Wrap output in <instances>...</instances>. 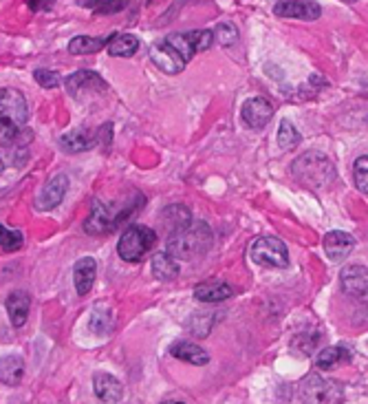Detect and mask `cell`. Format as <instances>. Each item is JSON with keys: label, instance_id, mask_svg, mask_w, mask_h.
Instances as JSON below:
<instances>
[{"label": "cell", "instance_id": "cell-1", "mask_svg": "<svg viewBox=\"0 0 368 404\" xmlns=\"http://www.w3.org/2000/svg\"><path fill=\"white\" fill-rule=\"evenodd\" d=\"M144 195L130 192V201L122 204H104V201H93L90 212L84 221V232L90 237H102L117 230L122 223H126L137 210L144 208Z\"/></svg>", "mask_w": 368, "mask_h": 404}, {"label": "cell", "instance_id": "cell-2", "mask_svg": "<svg viewBox=\"0 0 368 404\" xmlns=\"http://www.w3.org/2000/svg\"><path fill=\"white\" fill-rule=\"evenodd\" d=\"M212 230L205 221H190L174 234H170L166 252L177 261H192L212 248Z\"/></svg>", "mask_w": 368, "mask_h": 404}, {"label": "cell", "instance_id": "cell-3", "mask_svg": "<svg viewBox=\"0 0 368 404\" xmlns=\"http://www.w3.org/2000/svg\"><path fill=\"white\" fill-rule=\"evenodd\" d=\"M291 175L295 182L303 184L305 188H311V190L327 188L335 179V164L325 152L309 150V152H303L291 164Z\"/></svg>", "mask_w": 368, "mask_h": 404}, {"label": "cell", "instance_id": "cell-4", "mask_svg": "<svg viewBox=\"0 0 368 404\" xmlns=\"http://www.w3.org/2000/svg\"><path fill=\"white\" fill-rule=\"evenodd\" d=\"M157 234L148 226H140V223H132L122 232V239L117 243V254L126 263H140L146 259V254L154 248Z\"/></svg>", "mask_w": 368, "mask_h": 404}, {"label": "cell", "instance_id": "cell-5", "mask_svg": "<svg viewBox=\"0 0 368 404\" xmlns=\"http://www.w3.org/2000/svg\"><path fill=\"white\" fill-rule=\"evenodd\" d=\"M303 404H340L344 398V389L340 383L317 373H309L300 387Z\"/></svg>", "mask_w": 368, "mask_h": 404}, {"label": "cell", "instance_id": "cell-6", "mask_svg": "<svg viewBox=\"0 0 368 404\" xmlns=\"http://www.w3.org/2000/svg\"><path fill=\"white\" fill-rule=\"evenodd\" d=\"M249 257L254 263L265 267H287L289 265V252L287 245L275 237H261L251 243Z\"/></svg>", "mask_w": 368, "mask_h": 404}, {"label": "cell", "instance_id": "cell-7", "mask_svg": "<svg viewBox=\"0 0 368 404\" xmlns=\"http://www.w3.org/2000/svg\"><path fill=\"white\" fill-rule=\"evenodd\" d=\"M66 86V93L71 95L73 100H84L86 95H93V93H104L108 84L104 82V78L95 71H75L64 80Z\"/></svg>", "mask_w": 368, "mask_h": 404}, {"label": "cell", "instance_id": "cell-8", "mask_svg": "<svg viewBox=\"0 0 368 404\" xmlns=\"http://www.w3.org/2000/svg\"><path fill=\"white\" fill-rule=\"evenodd\" d=\"M150 60H152V64L157 66V69H161L168 76L181 73L183 69H186V64H188L168 40H161V42L152 44V47H150Z\"/></svg>", "mask_w": 368, "mask_h": 404}, {"label": "cell", "instance_id": "cell-9", "mask_svg": "<svg viewBox=\"0 0 368 404\" xmlns=\"http://www.w3.org/2000/svg\"><path fill=\"white\" fill-rule=\"evenodd\" d=\"M273 14L278 18H293V20H317L322 9L313 0H275Z\"/></svg>", "mask_w": 368, "mask_h": 404}, {"label": "cell", "instance_id": "cell-10", "mask_svg": "<svg viewBox=\"0 0 368 404\" xmlns=\"http://www.w3.org/2000/svg\"><path fill=\"white\" fill-rule=\"evenodd\" d=\"M68 190V177L66 175H53L47 184L42 186L38 199H36V208L40 212H47V210H53L62 204V199Z\"/></svg>", "mask_w": 368, "mask_h": 404}, {"label": "cell", "instance_id": "cell-11", "mask_svg": "<svg viewBox=\"0 0 368 404\" xmlns=\"http://www.w3.org/2000/svg\"><path fill=\"white\" fill-rule=\"evenodd\" d=\"M340 281L347 294H351L357 301H368V267L347 265L342 269Z\"/></svg>", "mask_w": 368, "mask_h": 404}, {"label": "cell", "instance_id": "cell-12", "mask_svg": "<svg viewBox=\"0 0 368 404\" xmlns=\"http://www.w3.org/2000/svg\"><path fill=\"white\" fill-rule=\"evenodd\" d=\"M241 115L245 126H249L251 130H263L273 118V106L265 98H251L243 104Z\"/></svg>", "mask_w": 368, "mask_h": 404}, {"label": "cell", "instance_id": "cell-13", "mask_svg": "<svg viewBox=\"0 0 368 404\" xmlns=\"http://www.w3.org/2000/svg\"><path fill=\"white\" fill-rule=\"evenodd\" d=\"M0 110L7 113L11 120H16L20 126L27 124L29 120V106L27 100L22 95L18 88H0Z\"/></svg>", "mask_w": 368, "mask_h": 404}, {"label": "cell", "instance_id": "cell-14", "mask_svg": "<svg viewBox=\"0 0 368 404\" xmlns=\"http://www.w3.org/2000/svg\"><path fill=\"white\" fill-rule=\"evenodd\" d=\"M31 142V130H20V124L0 110V148L27 146Z\"/></svg>", "mask_w": 368, "mask_h": 404}, {"label": "cell", "instance_id": "cell-15", "mask_svg": "<svg viewBox=\"0 0 368 404\" xmlns=\"http://www.w3.org/2000/svg\"><path fill=\"white\" fill-rule=\"evenodd\" d=\"M5 309H7V314H9V321H11V325L18 329V327H22L27 323V318H29V309H31V294L29 291H11V294L7 296V301H5Z\"/></svg>", "mask_w": 368, "mask_h": 404}, {"label": "cell", "instance_id": "cell-16", "mask_svg": "<svg viewBox=\"0 0 368 404\" xmlns=\"http://www.w3.org/2000/svg\"><path fill=\"white\" fill-rule=\"evenodd\" d=\"M355 248V237L342 230H333L325 237V252L331 261L347 259Z\"/></svg>", "mask_w": 368, "mask_h": 404}, {"label": "cell", "instance_id": "cell-17", "mask_svg": "<svg viewBox=\"0 0 368 404\" xmlns=\"http://www.w3.org/2000/svg\"><path fill=\"white\" fill-rule=\"evenodd\" d=\"M95 276H98V263L93 257H84L73 265V283L80 296H86L93 289Z\"/></svg>", "mask_w": 368, "mask_h": 404}, {"label": "cell", "instance_id": "cell-18", "mask_svg": "<svg viewBox=\"0 0 368 404\" xmlns=\"http://www.w3.org/2000/svg\"><path fill=\"white\" fill-rule=\"evenodd\" d=\"M93 389H95V395L102 402H108V404L120 402L122 395H124V387H122L120 380L110 373H102V371L93 375Z\"/></svg>", "mask_w": 368, "mask_h": 404}, {"label": "cell", "instance_id": "cell-19", "mask_svg": "<svg viewBox=\"0 0 368 404\" xmlns=\"http://www.w3.org/2000/svg\"><path fill=\"white\" fill-rule=\"evenodd\" d=\"M170 353L177 358V361L190 363V365H196V367H203V365L210 363V353L205 351L203 347L190 343V341H177L170 347Z\"/></svg>", "mask_w": 368, "mask_h": 404}, {"label": "cell", "instance_id": "cell-20", "mask_svg": "<svg viewBox=\"0 0 368 404\" xmlns=\"http://www.w3.org/2000/svg\"><path fill=\"white\" fill-rule=\"evenodd\" d=\"M98 144V133H90V130H71V133H64L60 138V146L66 152H84L90 150Z\"/></svg>", "mask_w": 368, "mask_h": 404}, {"label": "cell", "instance_id": "cell-21", "mask_svg": "<svg viewBox=\"0 0 368 404\" xmlns=\"http://www.w3.org/2000/svg\"><path fill=\"white\" fill-rule=\"evenodd\" d=\"M232 294H234L232 285H227L223 281H208V283H199L194 287V299L201 303H221Z\"/></svg>", "mask_w": 368, "mask_h": 404}, {"label": "cell", "instance_id": "cell-22", "mask_svg": "<svg viewBox=\"0 0 368 404\" xmlns=\"http://www.w3.org/2000/svg\"><path fill=\"white\" fill-rule=\"evenodd\" d=\"M25 378V363L20 356H3L0 358V383L5 387H18Z\"/></svg>", "mask_w": 368, "mask_h": 404}, {"label": "cell", "instance_id": "cell-23", "mask_svg": "<svg viewBox=\"0 0 368 404\" xmlns=\"http://www.w3.org/2000/svg\"><path fill=\"white\" fill-rule=\"evenodd\" d=\"M192 221V212L188 206H181V204H172L168 206L164 212H161V226L168 234H174L177 230H181L183 226H188Z\"/></svg>", "mask_w": 368, "mask_h": 404}, {"label": "cell", "instance_id": "cell-24", "mask_svg": "<svg viewBox=\"0 0 368 404\" xmlns=\"http://www.w3.org/2000/svg\"><path fill=\"white\" fill-rule=\"evenodd\" d=\"M142 42L132 33H112L110 42H108V53L112 58H132L137 51H140Z\"/></svg>", "mask_w": 368, "mask_h": 404}, {"label": "cell", "instance_id": "cell-25", "mask_svg": "<svg viewBox=\"0 0 368 404\" xmlns=\"http://www.w3.org/2000/svg\"><path fill=\"white\" fill-rule=\"evenodd\" d=\"M351 358H353V353H351L347 347L337 345V347L322 349V351L317 353V358H315V365H317V369H322V371H331V369H335V367H340V365L351 363Z\"/></svg>", "mask_w": 368, "mask_h": 404}, {"label": "cell", "instance_id": "cell-26", "mask_svg": "<svg viewBox=\"0 0 368 404\" xmlns=\"http://www.w3.org/2000/svg\"><path fill=\"white\" fill-rule=\"evenodd\" d=\"M112 36L108 38H93V36H75L71 42H68V53L71 56H90V53H98L104 47H108Z\"/></svg>", "mask_w": 368, "mask_h": 404}, {"label": "cell", "instance_id": "cell-27", "mask_svg": "<svg viewBox=\"0 0 368 404\" xmlns=\"http://www.w3.org/2000/svg\"><path fill=\"white\" fill-rule=\"evenodd\" d=\"M152 272L161 281H174L179 276V265L177 259H172L168 252H157L152 257Z\"/></svg>", "mask_w": 368, "mask_h": 404}, {"label": "cell", "instance_id": "cell-28", "mask_svg": "<svg viewBox=\"0 0 368 404\" xmlns=\"http://www.w3.org/2000/svg\"><path fill=\"white\" fill-rule=\"evenodd\" d=\"M219 321H221V314H216V311H201V314H194V316L190 318L188 329L194 336H199V338H205V336H208L214 329V325Z\"/></svg>", "mask_w": 368, "mask_h": 404}, {"label": "cell", "instance_id": "cell-29", "mask_svg": "<svg viewBox=\"0 0 368 404\" xmlns=\"http://www.w3.org/2000/svg\"><path fill=\"white\" fill-rule=\"evenodd\" d=\"M88 329L98 333V336H106L110 333L112 329V314L108 307H102V305H95L93 311H90L88 316Z\"/></svg>", "mask_w": 368, "mask_h": 404}, {"label": "cell", "instance_id": "cell-30", "mask_svg": "<svg viewBox=\"0 0 368 404\" xmlns=\"http://www.w3.org/2000/svg\"><path fill=\"white\" fill-rule=\"evenodd\" d=\"M300 144V133L295 130V126L289 120H283L278 126V146L280 150H293Z\"/></svg>", "mask_w": 368, "mask_h": 404}, {"label": "cell", "instance_id": "cell-31", "mask_svg": "<svg viewBox=\"0 0 368 404\" xmlns=\"http://www.w3.org/2000/svg\"><path fill=\"white\" fill-rule=\"evenodd\" d=\"M172 47L183 56V60L186 62H190L194 56H196V51H194V47H192V42H190V36H188V31H179V33H170L168 38H166Z\"/></svg>", "mask_w": 368, "mask_h": 404}, {"label": "cell", "instance_id": "cell-32", "mask_svg": "<svg viewBox=\"0 0 368 404\" xmlns=\"http://www.w3.org/2000/svg\"><path fill=\"white\" fill-rule=\"evenodd\" d=\"M214 40L221 44V47H234L238 42V29L232 25V22H221V25L214 29Z\"/></svg>", "mask_w": 368, "mask_h": 404}, {"label": "cell", "instance_id": "cell-33", "mask_svg": "<svg viewBox=\"0 0 368 404\" xmlns=\"http://www.w3.org/2000/svg\"><path fill=\"white\" fill-rule=\"evenodd\" d=\"M0 248L5 252H16L22 248V232L9 230L5 226H0Z\"/></svg>", "mask_w": 368, "mask_h": 404}, {"label": "cell", "instance_id": "cell-34", "mask_svg": "<svg viewBox=\"0 0 368 404\" xmlns=\"http://www.w3.org/2000/svg\"><path fill=\"white\" fill-rule=\"evenodd\" d=\"M353 179H355V186L362 192H368V155L357 157L355 164H353Z\"/></svg>", "mask_w": 368, "mask_h": 404}, {"label": "cell", "instance_id": "cell-35", "mask_svg": "<svg viewBox=\"0 0 368 404\" xmlns=\"http://www.w3.org/2000/svg\"><path fill=\"white\" fill-rule=\"evenodd\" d=\"M33 80L42 86V88H58L64 80L58 71L51 69H36L33 71Z\"/></svg>", "mask_w": 368, "mask_h": 404}, {"label": "cell", "instance_id": "cell-36", "mask_svg": "<svg viewBox=\"0 0 368 404\" xmlns=\"http://www.w3.org/2000/svg\"><path fill=\"white\" fill-rule=\"evenodd\" d=\"M128 0H104V3L95 9V14L100 16H110V14H117L122 9H126Z\"/></svg>", "mask_w": 368, "mask_h": 404}, {"label": "cell", "instance_id": "cell-37", "mask_svg": "<svg viewBox=\"0 0 368 404\" xmlns=\"http://www.w3.org/2000/svg\"><path fill=\"white\" fill-rule=\"evenodd\" d=\"M56 5V0H27V7L31 11H49Z\"/></svg>", "mask_w": 368, "mask_h": 404}, {"label": "cell", "instance_id": "cell-38", "mask_svg": "<svg viewBox=\"0 0 368 404\" xmlns=\"http://www.w3.org/2000/svg\"><path fill=\"white\" fill-rule=\"evenodd\" d=\"M75 3L80 5V7H86V9H98L104 0H75Z\"/></svg>", "mask_w": 368, "mask_h": 404}, {"label": "cell", "instance_id": "cell-39", "mask_svg": "<svg viewBox=\"0 0 368 404\" xmlns=\"http://www.w3.org/2000/svg\"><path fill=\"white\" fill-rule=\"evenodd\" d=\"M5 170V162H3V157H0V172Z\"/></svg>", "mask_w": 368, "mask_h": 404}, {"label": "cell", "instance_id": "cell-40", "mask_svg": "<svg viewBox=\"0 0 368 404\" xmlns=\"http://www.w3.org/2000/svg\"><path fill=\"white\" fill-rule=\"evenodd\" d=\"M347 3H355V0H347Z\"/></svg>", "mask_w": 368, "mask_h": 404}, {"label": "cell", "instance_id": "cell-41", "mask_svg": "<svg viewBox=\"0 0 368 404\" xmlns=\"http://www.w3.org/2000/svg\"><path fill=\"white\" fill-rule=\"evenodd\" d=\"M174 404H183V402H174Z\"/></svg>", "mask_w": 368, "mask_h": 404}]
</instances>
